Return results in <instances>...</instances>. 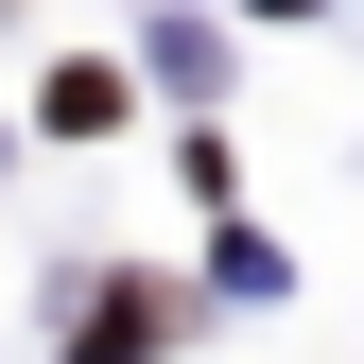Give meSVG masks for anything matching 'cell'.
Returning a JSON list of instances; mask_svg holds the SVG:
<instances>
[{"label":"cell","mask_w":364,"mask_h":364,"mask_svg":"<svg viewBox=\"0 0 364 364\" xmlns=\"http://www.w3.org/2000/svg\"><path fill=\"white\" fill-rule=\"evenodd\" d=\"M70 330L105 347V364H139V347H173V295H156V278H105V295L70 312Z\"/></svg>","instance_id":"obj_1"}]
</instances>
